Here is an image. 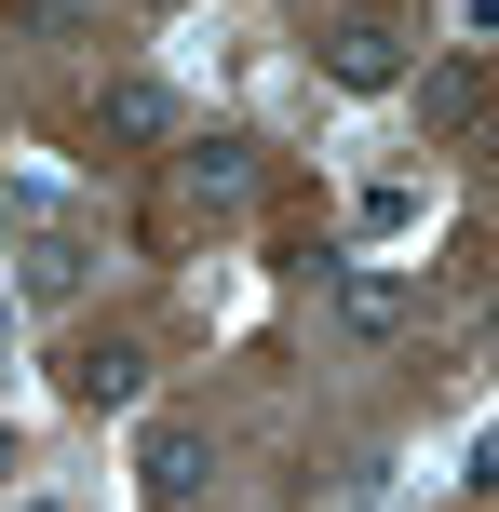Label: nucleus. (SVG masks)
<instances>
[{
  "mask_svg": "<svg viewBox=\"0 0 499 512\" xmlns=\"http://www.w3.org/2000/svg\"><path fill=\"white\" fill-rule=\"evenodd\" d=\"M68 391H81V405H135V391H149V351H135V337H81Z\"/></svg>",
  "mask_w": 499,
  "mask_h": 512,
  "instance_id": "1",
  "label": "nucleus"
},
{
  "mask_svg": "<svg viewBox=\"0 0 499 512\" xmlns=\"http://www.w3.org/2000/svg\"><path fill=\"white\" fill-rule=\"evenodd\" d=\"M324 68H338V95H378V81L405 68V27H392V14H365V27H338V41H324Z\"/></svg>",
  "mask_w": 499,
  "mask_h": 512,
  "instance_id": "2",
  "label": "nucleus"
},
{
  "mask_svg": "<svg viewBox=\"0 0 499 512\" xmlns=\"http://www.w3.org/2000/svg\"><path fill=\"white\" fill-rule=\"evenodd\" d=\"M338 337H351V351H378V337H405V283L351 270V283H338Z\"/></svg>",
  "mask_w": 499,
  "mask_h": 512,
  "instance_id": "3",
  "label": "nucleus"
},
{
  "mask_svg": "<svg viewBox=\"0 0 499 512\" xmlns=\"http://www.w3.org/2000/svg\"><path fill=\"white\" fill-rule=\"evenodd\" d=\"M95 135H122V149H149V135H176V95H162V81H108Z\"/></svg>",
  "mask_w": 499,
  "mask_h": 512,
  "instance_id": "4",
  "label": "nucleus"
},
{
  "mask_svg": "<svg viewBox=\"0 0 499 512\" xmlns=\"http://www.w3.org/2000/svg\"><path fill=\"white\" fill-rule=\"evenodd\" d=\"M189 189H203V203H243V189H257V149H243V135H189Z\"/></svg>",
  "mask_w": 499,
  "mask_h": 512,
  "instance_id": "5",
  "label": "nucleus"
},
{
  "mask_svg": "<svg viewBox=\"0 0 499 512\" xmlns=\"http://www.w3.org/2000/svg\"><path fill=\"white\" fill-rule=\"evenodd\" d=\"M135 486H149L162 512H176V499H203V432H149V472H135Z\"/></svg>",
  "mask_w": 499,
  "mask_h": 512,
  "instance_id": "6",
  "label": "nucleus"
},
{
  "mask_svg": "<svg viewBox=\"0 0 499 512\" xmlns=\"http://www.w3.org/2000/svg\"><path fill=\"white\" fill-rule=\"evenodd\" d=\"M419 108H432L446 135H473V122H486V68H432V81H419Z\"/></svg>",
  "mask_w": 499,
  "mask_h": 512,
  "instance_id": "7",
  "label": "nucleus"
},
{
  "mask_svg": "<svg viewBox=\"0 0 499 512\" xmlns=\"http://www.w3.org/2000/svg\"><path fill=\"white\" fill-rule=\"evenodd\" d=\"M81 270H95V256H81L68 230H54V243H27V297H81Z\"/></svg>",
  "mask_w": 499,
  "mask_h": 512,
  "instance_id": "8",
  "label": "nucleus"
},
{
  "mask_svg": "<svg viewBox=\"0 0 499 512\" xmlns=\"http://www.w3.org/2000/svg\"><path fill=\"white\" fill-rule=\"evenodd\" d=\"M0 472H14V432H0Z\"/></svg>",
  "mask_w": 499,
  "mask_h": 512,
  "instance_id": "9",
  "label": "nucleus"
},
{
  "mask_svg": "<svg viewBox=\"0 0 499 512\" xmlns=\"http://www.w3.org/2000/svg\"><path fill=\"white\" fill-rule=\"evenodd\" d=\"M0 230H14V203H0Z\"/></svg>",
  "mask_w": 499,
  "mask_h": 512,
  "instance_id": "10",
  "label": "nucleus"
}]
</instances>
